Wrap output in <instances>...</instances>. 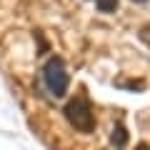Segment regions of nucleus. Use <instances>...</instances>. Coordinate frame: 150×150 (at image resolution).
Instances as JSON below:
<instances>
[{
    "label": "nucleus",
    "instance_id": "f257e3e1",
    "mask_svg": "<svg viewBox=\"0 0 150 150\" xmlns=\"http://www.w3.org/2000/svg\"><path fill=\"white\" fill-rule=\"evenodd\" d=\"M65 120L70 123V128H75L78 133H93L95 130V112H93V105L88 100L85 93L75 95L68 105L63 108Z\"/></svg>",
    "mask_w": 150,
    "mask_h": 150
},
{
    "label": "nucleus",
    "instance_id": "f03ea898",
    "mask_svg": "<svg viewBox=\"0 0 150 150\" xmlns=\"http://www.w3.org/2000/svg\"><path fill=\"white\" fill-rule=\"evenodd\" d=\"M43 83L48 88V93L53 98H65L68 95V85H70V75L65 68V60L60 55H50L43 65Z\"/></svg>",
    "mask_w": 150,
    "mask_h": 150
},
{
    "label": "nucleus",
    "instance_id": "7ed1b4c3",
    "mask_svg": "<svg viewBox=\"0 0 150 150\" xmlns=\"http://www.w3.org/2000/svg\"><path fill=\"white\" fill-rule=\"evenodd\" d=\"M110 143L115 145L118 150H123L125 145H128V130H125L123 123H115V125H112V130H110Z\"/></svg>",
    "mask_w": 150,
    "mask_h": 150
},
{
    "label": "nucleus",
    "instance_id": "20e7f679",
    "mask_svg": "<svg viewBox=\"0 0 150 150\" xmlns=\"http://www.w3.org/2000/svg\"><path fill=\"white\" fill-rule=\"evenodd\" d=\"M98 13H115L118 10V0H95Z\"/></svg>",
    "mask_w": 150,
    "mask_h": 150
},
{
    "label": "nucleus",
    "instance_id": "39448f33",
    "mask_svg": "<svg viewBox=\"0 0 150 150\" xmlns=\"http://www.w3.org/2000/svg\"><path fill=\"white\" fill-rule=\"evenodd\" d=\"M140 40H143L145 45H150V25H148V28H143V30H140Z\"/></svg>",
    "mask_w": 150,
    "mask_h": 150
},
{
    "label": "nucleus",
    "instance_id": "423d86ee",
    "mask_svg": "<svg viewBox=\"0 0 150 150\" xmlns=\"http://www.w3.org/2000/svg\"><path fill=\"white\" fill-rule=\"evenodd\" d=\"M135 150H150V145H148V143H140V145H138Z\"/></svg>",
    "mask_w": 150,
    "mask_h": 150
},
{
    "label": "nucleus",
    "instance_id": "0eeeda50",
    "mask_svg": "<svg viewBox=\"0 0 150 150\" xmlns=\"http://www.w3.org/2000/svg\"><path fill=\"white\" fill-rule=\"evenodd\" d=\"M133 3H145V0H133Z\"/></svg>",
    "mask_w": 150,
    "mask_h": 150
}]
</instances>
